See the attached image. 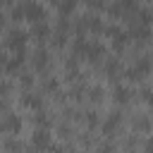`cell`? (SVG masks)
Returning <instances> with one entry per match:
<instances>
[{
    "instance_id": "cell-1",
    "label": "cell",
    "mask_w": 153,
    "mask_h": 153,
    "mask_svg": "<svg viewBox=\"0 0 153 153\" xmlns=\"http://www.w3.org/2000/svg\"><path fill=\"white\" fill-rule=\"evenodd\" d=\"M31 36H29V31H24V29H19V26H12V29H7L5 31V48L7 50H12V53H17V50H24V45H26V41H29Z\"/></svg>"
},
{
    "instance_id": "cell-2",
    "label": "cell",
    "mask_w": 153,
    "mask_h": 153,
    "mask_svg": "<svg viewBox=\"0 0 153 153\" xmlns=\"http://www.w3.org/2000/svg\"><path fill=\"white\" fill-rule=\"evenodd\" d=\"M24 17L26 22L31 24H38V22H45V7L36 0H24Z\"/></svg>"
},
{
    "instance_id": "cell-3",
    "label": "cell",
    "mask_w": 153,
    "mask_h": 153,
    "mask_svg": "<svg viewBox=\"0 0 153 153\" xmlns=\"http://www.w3.org/2000/svg\"><path fill=\"white\" fill-rule=\"evenodd\" d=\"M31 146L36 148V153H45V151H50V146H53L50 131H48V129L36 127V129H33V134H31Z\"/></svg>"
},
{
    "instance_id": "cell-4",
    "label": "cell",
    "mask_w": 153,
    "mask_h": 153,
    "mask_svg": "<svg viewBox=\"0 0 153 153\" xmlns=\"http://www.w3.org/2000/svg\"><path fill=\"white\" fill-rule=\"evenodd\" d=\"M24 60H26V50H17V53H12V55H5V60H2L5 74H12V72L19 74V67L24 65Z\"/></svg>"
},
{
    "instance_id": "cell-5",
    "label": "cell",
    "mask_w": 153,
    "mask_h": 153,
    "mask_svg": "<svg viewBox=\"0 0 153 153\" xmlns=\"http://www.w3.org/2000/svg\"><path fill=\"white\" fill-rule=\"evenodd\" d=\"M2 131L7 134V136H12V134H19L22 131V117L17 115V112H5L2 115Z\"/></svg>"
},
{
    "instance_id": "cell-6",
    "label": "cell",
    "mask_w": 153,
    "mask_h": 153,
    "mask_svg": "<svg viewBox=\"0 0 153 153\" xmlns=\"http://www.w3.org/2000/svg\"><path fill=\"white\" fill-rule=\"evenodd\" d=\"M105 33L110 36V41H112V48H115V50H122V48L129 43V38H131V36H129V33H124L120 26H105Z\"/></svg>"
},
{
    "instance_id": "cell-7",
    "label": "cell",
    "mask_w": 153,
    "mask_h": 153,
    "mask_svg": "<svg viewBox=\"0 0 153 153\" xmlns=\"http://www.w3.org/2000/svg\"><path fill=\"white\" fill-rule=\"evenodd\" d=\"M19 105L22 108H26V110H41V105H43V98L38 96V93H33V91H24L22 93V98H19Z\"/></svg>"
},
{
    "instance_id": "cell-8",
    "label": "cell",
    "mask_w": 153,
    "mask_h": 153,
    "mask_svg": "<svg viewBox=\"0 0 153 153\" xmlns=\"http://www.w3.org/2000/svg\"><path fill=\"white\" fill-rule=\"evenodd\" d=\"M120 122H122V115L117 112V110H112L105 120H103V124H100V129H103V134L105 136H112L117 129H120Z\"/></svg>"
},
{
    "instance_id": "cell-9",
    "label": "cell",
    "mask_w": 153,
    "mask_h": 153,
    "mask_svg": "<svg viewBox=\"0 0 153 153\" xmlns=\"http://www.w3.org/2000/svg\"><path fill=\"white\" fill-rule=\"evenodd\" d=\"M48 65H50V55H48V50L36 48V50L31 53V67H33V69H38V72H43Z\"/></svg>"
},
{
    "instance_id": "cell-10",
    "label": "cell",
    "mask_w": 153,
    "mask_h": 153,
    "mask_svg": "<svg viewBox=\"0 0 153 153\" xmlns=\"http://www.w3.org/2000/svg\"><path fill=\"white\" fill-rule=\"evenodd\" d=\"M131 96H134V91H131L129 86H124V84H117V86L112 88V100H115L117 105H127V103L131 100Z\"/></svg>"
},
{
    "instance_id": "cell-11",
    "label": "cell",
    "mask_w": 153,
    "mask_h": 153,
    "mask_svg": "<svg viewBox=\"0 0 153 153\" xmlns=\"http://www.w3.org/2000/svg\"><path fill=\"white\" fill-rule=\"evenodd\" d=\"M103 57H105V45H103V43H98V41H96V43H91V45H88V53H86V60H88L91 65H98Z\"/></svg>"
},
{
    "instance_id": "cell-12",
    "label": "cell",
    "mask_w": 153,
    "mask_h": 153,
    "mask_svg": "<svg viewBox=\"0 0 153 153\" xmlns=\"http://www.w3.org/2000/svg\"><path fill=\"white\" fill-rule=\"evenodd\" d=\"M105 74H108L110 81L120 79V76H122V62H120L117 57H108V60H105Z\"/></svg>"
},
{
    "instance_id": "cell-13",
    "label": "cell",
    "mask_w": 153,
    "mask_h": 153,
    "mask_svg": "<svg viewBox=\"0 0 153 153\" xmlns=\"http://www.w3.org/2000/svg\"><path fill=\"white\" fill-rule=\"evenodd\" d=\"M29 36H31L33 41H45V38L50 36V26H48V22L31 24V31H29Z\"/></svg>"
},
{
    "instance_id": "cell-14",
    "label": "cell",
    "mask_w": 153,
    "mask_h": 153,
    "mask_svg": "<svg viewBox=\"0 0 153 153\" xmlns=\"http://www.w3.org/2000/svg\"><path fill=\"white\" fill-rule=\"evenodd\" d=\"M129 36H131L136 43H141V45H143V43H148V41H151V36H153V33H151V26H131Z\"/></svg>"
},
{
    "instance_id": "cell-15",
    "label": "cell",
    "mask_w": 153,
    "mask_h": 153,
    "mask_svg": "<svg viewBox=\"0 0 153 153\" xmlns=\"http://www.w3.org/2000/svg\"><path fill=\"white\" fill-rule=\"evenodd\" d=\"M134 69L141 74V79H143V76H148V74H151V69H153V60H151V55H141V57L134 62Z\"/></svg>"
},
{
    "instance_id": "cell-16",
    "label": "cell",
    "mask_w": 153,
    "mask_h": 153,
    "mask_svg": "<svg viewBox=\"0 0 153 153\" xmlns=\"http://www.w3.org/2000/svg\"><path fill=\"white\" fill-rule=\"evenodd\" d=\"M84 24H86V31H93V33L105 31V26H103V22H100L98 14H86V17H84Z\"/></svg>"
},
{
    "instance_id": "cell-17",
    "label": "cell",
    "mask_w": 153,
    "mask_h": 153,
    "mask_svg": "<svg viewBox=\"0 0 153 153\" xmlns=\"http://www.w3.org/2000/svg\"><path fill=\"white\" fill-rule=\"evenodd\" d=\"M2 151L5 153H22L24 151V143L19 139H14V136H5L2 139Z\"/></svg>"
},
{
    "instance_id": "cell-18",
    "label": "cell",
    "mask_w": 153,
    "mask_h": 153,
    "mask_svg": "<svg viewBox=\"0 0 153 153\" xmlns=\"http://www.w3.org/2000/svg\"><path fill=\"white\" fill-rule=\"evenodd\" d=\"M31 120H33V124L41 127V129H48V127L53 124V117H50V112H45V110H36Z\"/></svg>"
},
{
    "instance_id": "cell-19",
    "label": "cell",
    "mask_w": 153,
    "mask_h": 153,
    "mask_svg": "<svg viewBox=\"0 0 153 153\" xmlns=\"http://www.w3.org/2000/svg\"><path fill=\"white\" fill-rule=\"evenodd\" d=\"M153 129V120L148 115H136L134 117V131H151Z\"/></svg>"
},
{
    "instance_id": "cell-20",
    "label": "cell",
    "mask_w": 153,
    "mask_h": 153,
    "mask_svg": "<svg viewBox=\"0 0 153 153\" xmlns=\"http://www.w3.org/2000/svg\"><path fill=\"white\" fill-rule=\"evenodd\" d=\"M76 2H79V0H60V5H57L60 17H69V14L76 10Z\"/></svg>"
},
{
    "instance_id": "cell-21",
    "label": "cell",
    "mask_w": 153,
    "mask_h": 153,
    "mask_svg": "<svg viewBox=\"0 0 153 153\" xmlns=\"http://www.w3.org/2000/svg\"><path fill=\"white\" fill-rule=\"evenodd\" d=\"M43 91L55 96V93L60 91V81H57V76H45V79H43Z\"/></svg>"
},
{
    "instance_id": "cell-22",
    "label": "cell",
    "mask_w": 153,
    "mask_h": 153,
    "mask_svg": "<svg viewBox=\"0 0 153 153\" xmlns=\"http://www.w3.org/2000/svg\"><path fill=\"white\" fill-rule=\"evenodd\" d=\"M17 84H19L22 88L29 91V88L33 86V74H31V72H22V74H17Z\"/></svg>"
},
{
    "instance_id": "cell-23",
    "label": "cell",
    "mask_w": 153,
    "mask_h": 153,
    "mask_svg": "<svg viewBox=\"0 0 153 153\" xmlns=\"http://www.w3.org/2000/svg\"><path fill=\"white\" fill-rule=\"evenodd\" d=\"M103 98H105L103 86H91V88H88V100H91V103H96V105H98Z\"/></svg>"
},
{
    "instance_id": "cell-24",
    "label": "cell",
    "mask_w": 153,
    "mask_h": 153,
    "mask_svg": "<svg viewBox=\"0 0 153 153\" xmlns=\"http://www.w3.org/2000/svg\"><path fill=\"white\" fill-rule=\"evenodd\" d=\"M10 19H12V22H22V19H26V17H24V5H14V7L10 10Z\"/></svg>"
},
{
    "instance_id": "cell-25",
    "label": "cell",
    "mask_w": 153,
    "mask_h": 153,
    "mask_svg": "<svg viewBox=\"0 0 153 153\" xmlns=\"http://www.w3.org/2000/svg\"><path fill=\"white\" fill-rule=\"evenodd\" d=\"M84 115H86V124H88V129H93V127L100 124V117H98L96 110H88V112H84Z\"/></svg>"
},
{
    "instance_id": "cell-26",
    "label": "cell",
    "mask_w": 153,
    "mask_h": 153,
    "mask_svg": "<svg viewBox=\"0 0 153 153\" xmlns=\"http://www.w3.org/2000/svg\"><path fill=\"white\" fill-rule=\"evenodd\" d=\"M65 41H67V33H62V31H55V33H53V38H50L53 48H62V45H65Z\"/></svg>"
},
{
    "instance_id": "cell-27",
    "label": "cell",
    "mask_w": 153,
    "mask_h": 153,
    "mask_svg": "<svg viewBox=\"0 0 153 153\" xmlns=\"http://www.w3.org/2000/svg\"><path fill=\"white\" fill-rule=\"evenodd\" d=\"M141 100H143L148 108H153V88H151V86H143V88H141Z\"/></svg>"
},
{
    "instance_id": "cell-28",
    "label": "cell",
    "mask_w": 153,
    "mask_h": 153,
    "mask_svg": "<svg viewBox=\"0 0 153 153\" xmlns=\"http://www.w3.org/2000/svg\"><path fill=\"white\" fill-rule=\"evenodd\" d=\"M96 153H115V143L103 141V143H98V146H96Z\"/></svg>"
},
{
    "instance_id": "cell-29",
    "label": "cell",
    "mask_w": 153,
    "mask_h": 153,
    "mask_svg": "<svg viewBox=\"0 0 153 153\" xmlns=\"http://www.w3.org/2000/svg\"><path fill=\"white\" fill-rule=\"evenodd\" d=\"M84 2H86V7H88V10H103V7L108 10L105 0H84Z\"/></svg>"
},
{
    "instance_id": "cell-30",
    "label": "cell",
    "mask_w": 153,
    "mask_h": 153,
    "mask_svg": "<svg viewBox=\"0 0 153 153\" xmlns=\"http://www.w3.org/2000/svg\"><path fill=\"white\" fill-rule=\"evenodd\" d=\"M69 96H72V98H74V100H79V98H81V96H84V86H81V84H79V86H74V88H72V91H69Z\"/></svg>"
},
{
    "instance_id": "cell-31",
    "label": "cell",
    "mask_w": 153,
    "mask_h": 153,
    "mask_svg": "<svg viewBox=\"0 0 153 153\" xmlns=\"http://www.w3.org/2000/svg\"><path fill=\"white\" fill-rule=\"evenodd\" d=\"M143 153H153V136L143 141Z\"/></svg>"
},
{
    "instance_id": "cell-32",
    "label": "cell",
    "mask_w": 153,
    "mask_h": 153,
    "mask_svg": "<svg viewBox=\"0 0 153 153\" xmlns=\"http://www.w3.org/2000/svg\"><path fill=\"white\" fill-rule=\"evenodd\" d=\"M57 131H60V136H62V139H67V136H69V127H67V124H62Z\"/></svg>"
},
{
    "instance_id": "cell-33",
    "label": "cell",
    "mask_w": 153,
    "mask_h": 153,
    "mask_svg": "<svg viewBox=\"0 0 153 153\" xmlns=\"http://www.w3.org/2000/svg\"><path fill=\"white\" fill-rule=\"evenodd\" d=\"M2 5H5L7 10H12V7H14V0H2Z\"/></svg>"
},
{
    "instance_id": "cell-34",
    "label": "cell",
    "mask_w": 153,
    "mask_h": 153,
    "mask_svg": "<svg viewBox=\"0 0 153 153\" xmlns=\"http://www.w3.org/2000/svg\"><path fill=\"white\" fill-rule=\"evenodd\" d=\"M45 2H48V5H55V7L60 5V0H45Z\"/></svg>"
},
{
    "instance_id": "cell-35",
    "label": "cell",
    "mask_w": 153,
    "mask_h": 153,
    "mask_svg": "<svg viewBox=\"0 0 153 153\" xmlns=\"http://www.w3.org/2000/svg\"><path fill=\"white\" fill-rule=\"evenodd\" d=\"M146 2H151V5H153V0H146Z\"/></svg>"
}]
</instances>
